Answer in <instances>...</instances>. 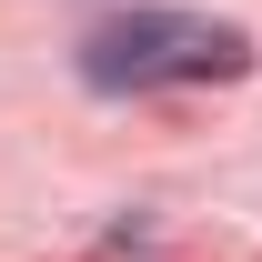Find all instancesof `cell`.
Returning <instances> with one entry per match:
<instances>
[{"label": "cell", "mask_w": 262, "mask_h": 262, "mask_svg": "<svg viewBox=\"0 0 262 262\" xmlns=\"http://www.w3.org/2000/svg\"><path fill=\"white\" fill-rule=\"evenodd\" d=\"M252 61V40L202 10H121L81 40V81L91 91H171V81H232Z\"/></svg>", "instance_id": "obj_1"}]
</instances>
